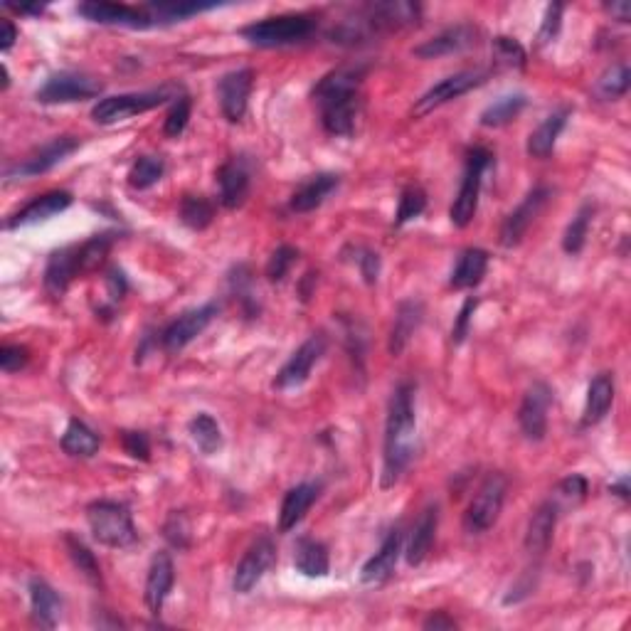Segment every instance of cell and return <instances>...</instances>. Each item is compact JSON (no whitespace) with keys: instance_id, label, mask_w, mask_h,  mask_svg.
<instances>
[{"instance_id":"29","label":"cell","mask_w":631,"mask_h":631,"mask_svg":"<svg viewBox=\"0 0 631 631\" xmlns=\"http://www.w3.org/2000/svg\"><path fill=\"white\" fill-rule=\"evenodd\" d=\"M28 592L35 624H40V627L45 629H55L62 617V599L57 597V592L52 590L42 577H33V580H30Z\"/></svg>"},{"instance_id":"23","label":"cell","mask_w":631,"mask_h":631,"mask_svg":"<svg viewBox=\"0 0 631 631\" xmlns=\"http://www.w3.org/2000/svg\"><path fill=\"white\" fill-rule=\"evenodd\" d=\"M400 553H402V530L392 528L390 535L383 540V545H380L378 553H375L373 558L363 565V570H360V580H363L365 585H380V582H385L387 577H392V572H395Z\"/></svg>"},{"instance_id":"44","label":"cell","mask_w":631,"mask_h":631,"mask_svg":"<svg viewBox=\"0 0 631 631\" xmlns=\"http://www.w3.org/2000/svg\"><path fill=\"white\" fill-rule=\"evenodd\" d=\"M493 60L498 62L501 67H508V70H526L528 65V55L523 50V45L513 37H493Z\"/></svg>"},{"instance_id":"49","label":"cell","mask_w":631,"mask_h":631,"mask_svg":"<svg viewBox=\"0 0 631 631\" xmlns=\"http://www.w3.org/2000/svg\"><path fill=\"white\" fill-rule=\"evenodd\" d=\"M163 535H166V540L173 545V548H178V550L188 548L190 545V523H188V518H185V513L173 511L171 516H168L166 526H163Z\"/></svg>"},{"instance_id":"25","label":"cell","mask_w":631,"mask_h":631,"mask_svg":"<svg viewBox=\"0 0 631 631\" xmlns=\"http://www.w3.org/2000/svg\"><path fill=\"white\" fill-rule=\"evenodd\" d=\"M338 185H341V176H336V173H318V176H311L294 190L289 208L294 212H311L321 208V205L336 193Z\"/></svg>"},{"instance_id":"51","label":"cell","mask_w":631,"mask_h":631,"mask_svg":"<svg viewBox=\"0 0 631 631\" xmlns=\"http://www.w3.org/2000/svg\"><path fill=\"white\" fill-rule=\"evenodd\" d=\"M562 5L560 3H550L548 10H545V18L543 25H540V33H538V45L545 47L555 40L560 33V25H562Z\"/></svg>"},{"instance_id":"58","label":"cell","mask_w":631,"mask_h":631,"mask_svg":"<svg viewBox=\"0 0 631 631\" xmlns=\"http://www.w3.org/2000/svg\"><path fill=\"white\" fill-rule=\"evenodd\" d=\"M604 10L612 15V20H619V23H629L631 20V5L627 0H612V3L604 5Z\"/></svg>"},{"instance_id":"24","label":"cell","mask_w":631,"mask_h":631,"mask_svg":"<svg viewBox=\"0 0 631 631\" xmlns=\"http://www.w3.org/2000/svg\"><path fill=\"white\" fill-rule=\"evenodd\" d=\"M321 496V484L316 481H306V484L294 486L281 501V511H279V530L281 533H289L299 526L306 518V513L311 511V506L318 501Z\"/></svg>"},{"instance_id":"53","label":"cell","mask_w":631,"mask_h":631,"mask_svg":"<svg viewBox=\"0 0 631 631\" xmlns=\"http://www.w3.org/2000/svg\"><path fill=\"white\" fill-rule=\"evenodd\" d=\"M476 306H479V299H466L464 306H461L459 316H456L454 321V328H452V341L459 346V343L466 341V336H469V326H471V318H474V311Z\"/></svg>"},{"instance_id":"61","label":"cell","mask_w":631,"mask_h":631,"mask_svg":"<svg viewBox=\"0 0 631 631\" xmlns=\"http://www.w3.org/2000/svg\"><path fill=\"white\" fill-rule=\"evenodd\" d=\"M5 8L8 10H13V13H18V15H40L42 10V5H5Z\"/></svg>"},{"instance_id":"57","label":"cell","mask_w":631,"mask_h":631,"mask_svg":"<svg viewBox=\"0 0 631 631\" xmlns=\"http://www.w3.org/2000/svg\"><path fill=\"white\" fill-rule=\"evenodd\" d=\"M422 627L424 629H429V631H449V629H456V622L452 617H449L447 612H434V614H429L427 619H424L422 622Z\"/></svg>"},{"instance_id":"3","label":"cell","mask_w":631,"mask_h":631,"mask_svg":"<svg viewBox=\"0 0 631 631\" xmlns=\"http://www.w3.org/2000/svg\"><path fill=\"white\" fill-rule=\"evenodd\" d=\"M87 523L97 543L106 548H131L139 540L134 518L124 503L94 501L87 506Z\"/></svg>"},{"instance_id":"26","label":"cell","mask_w":631,"mask_h":631,"mask_svg":"<svg viewBox=\"0 0 631 631\" xmlns=\"http://www.w3.org/2000/svg\"><path fill=\"white\" fill-rule=\"evenodd\" d=\"M217 185H220L222 208H242L249 195V171L245 168V163L237 161V158L222 163L220 171H217Z\"/></svg>"},{"instance_id":"2","label":"cell","mask_w":631,"mask_h":631,"mask_svg":"<svg viewBox=\"0 0 631 631\" xmlns=\"http://www.w3.org/2000/svg\"><path fill=\"white\" fill-rule=\"evenodd\" d=\"M417 417H415V387L400 383L390 397L385 424V456H383V489L400 481L415 456Z\"/></svg>"},{"instance_id":"13","label":"cell","mask_w":631,"mask_h":631,"mask_svg":"<svg viewBox=\"0 0 631 631\" xmlns=\"http://www.w3.org/2000/svg\"><path fill=\"white\" fill-rule=\"evenodd\" d=\"M360 10H363L365 18H368L375 35L410 28V25H415L422 15V5L410 3V0H383V3L363 5Z\"/></svg>"},{"instance_id":"27","label":"cell","mask_w":631,"mask_h":631,"mask_svg":"<svg viewBox=\"0 0 631 631\" xmlns=\"http://www.w3.org/2000/svg\"><path fill=\"white\" fill-rule=\"evenodd\" d=\"M558 513L560 503L558 501H545L535 508L533 518H530L528 530H526V550L528 553L543 555L550 548L555 535V526H558Z\"/></svg>"},{"instance_id":"1","label":"cell","mask_w":631,"mask_h":631,"mask_svg":"<svg viewBox=\"0 0 631 631\" xmlns=\"http://www.w3.org/2000/svg\"><path fill=\"white\" fill-rule=\"evenodd\" d=\"M363 65H343L328 72L314 87V102L321 111L323 129L331 136H353L360 116V84Z\"/></svg>"},{"instance_id":"54","label":"cell","mask_w":631,"mask_h":631,"mask_svg":"<svg viewBox=\"0 0 631 631\" xmlns=\"http://www.w3.org/2000/svg\"><path fill=\"white\" fill-rule=\"evenodd\" d=\"M121 442H124L126 454L134 456V459H151V442L143 432H121Z\"/></svg>"},{"instance_id":"5","label":"cell","mask_w":631,"mask_h":631,"mask_svg":"<svg viewBox=\"0 0 631 631\" xmlns=\"http://www.w3.org/2000/svg\"><path fill=\"white\" fill-rule=\"evenodd\" d=\"M491 151L476 146L466 153V168L464 178H461L459 195H456L449 217H452V225L464 230L474 220L476 208H479V195H481V183H484V173L491 168Z\"/></svg>"},{"instance_id":"30","label":"cell","mask_w":631,"mask_h":631,"mask_svg":"<svg viewBox=\"0 0 631 631\" xmlns=\"http://www.w3.org/2000/svg\"><path fill=\"white\" fill-rule=\"evenodd\" d=\"M437 526H439V508L437 506H429L424 508V513L420 516V521L415 523L410 535V543H407V565L417 567L427 560L429 550L434 545V535H437Z\"/></svg>"},{"instance_id":"37","label":"cell","mask_w":631,"mask_h":631,"mask_svg":"<svg viewBox=\"0 0 631 631\" xmlns=\"http://www.w3.org/2000/svg\"><path fill=\"white\" fill-rule=\"evenodd\" d=\"M190 439L195 442V447L203 454H217L222 449V429L220 424L215 422V417L208 415V412H200L195 415L188 424Z\"/></svg>"},{"instance_id":"20","label":"cell","mask_w":631,"mask_h":631,"mask_svg":"<svg viewBox=\"0 0 631 631\" xmlns=\"http://www.w3.org/2000/svg\"><path fill=\"white\" fill-rule=\"evenodd\" d=\"M173 582H176V567H173V558L168 553H158L156 558L151 560V567H148L146 592H143L146 607L151 609V614H156V617L161 614L168 595H171Z\"/></svg>"},{"instance_id":"8","label":"cell","mask_w":631,"mask_h":631,"mask_svg":"<svg viewBox=\"0 0 631 631\" xmlns=\"http://www.w3.org/2000/svg\"><path fill=\"white\" fill-rule=\"evenodd\" d=\"M104 84L97 77L84 72H55L45 79L40 89H37V102L40 104H72L84 102V99L99 97Z\"/></svg>"},{"instance_id":"47","label":"cell","mask_w":631,"mask_h":631,"mask_svg":"<svg viewBox=\"0 0 631 631\" xmlns=\"http://www.w3.org/2000/svg\"><path fill=\"white\" fill-rule=\"evenodd\" d=\"M296 259H299V249L291 247V245H281L272 252V257H269L267 262V279L274 281V284H279V281H284L286 274L291 272V267L296 264Z\"/></svg>"},{"instance_id":"35","label":"cell","mask_w":631,"mask_h":631,"mask_svg":"<svg viewBox=\"0 0 631 631\" xmlns=\"http://www.w3.org/2000/svg\"><path fill=\"white\" fill-rule=\"evenodd\" d=\"M148 13V18L153 20V25H166V23H180V20L190 18V15H198L203 10L215 8V3H188V0H158V3L143 5Z\"/></svg>"},{"instance_id":"45","label":"cell","mask_w":631,"mask_h":631,"mask_svg":"<svg viewBox=\"0 0 631 631\" xmlns=\"http://www.w3.org/2000/svg\"><path fill=\"white\" fill-rule=\"evenodd\" d=\"M424 208H427V193L420 188V185H407L400 193V205H397V215H395V225L402 227L407 222L417 220L422 215Z\"/></svg>"},{"instance_id":"12","label":"cell","mask_w":631,"mask_h":631,"mask_svg":"<svg viewBox=\"0 0 631 631\" xmlns=\"http://www.w3.org/2000/svg\"><path fill=\"white\" fill-rule=\"evenodd\" d=\"M77 13L84 20H92L99 25H119V28L146 30L156 28L153 20L148 18L146 8H134L124 3H102V0H89V3L77 5Z\"/></svg>"},{"instance_id":"36","label":"cell","mask_w":631,"mask_h":631,"mask_svg":"<svg viewBox=\"0 0 631 631\" xmlns=\"http://www.w3.org/2000/svg\"><path fill=\"white\" fill-rule=\"evenodd\" d=\"M62 449L65 454L89 459L99 452V437L92 427H87L82 420H70L65 434H62Z\"/></svg>"},{"instance_id":"40","label":"cell","mask_w":631,"mask_h":631,"mask_svg":"<svg viewBox=\"0 0 631 631\" xmlns=\"http://www.w3.org/2000/svg\"><path fill=\"white\" fill-rule=\"evenodd\" d=\"M65 548H67V553H70L74 567H77V570L82 572V575L87 577L94 587H102V570H99V562L97 558H94L92 550H89L87 545H84L82 540L72 533L65 535Z\"/></svg>"},{"instance_id":"48","label":"cell","mask_w":631,"mask_h":631,"mask_svg":"<svg viewBox=\"0 0 631 631\" xmlns=\"http://www.w3.org/2000/svg\"><path fill=\"white\" fill-rule=\"evenodd\" d=\"M190 109H193V104H190L188 97L176 99V104L168 111L166 124H163V134H166L168 139H178V136L183 134L185 126H188L190 121Z\"/></svg>"},{"instance_id":"28","label":"cell","mask_w":631,"mask_h":631,"mask_svg":"<svg viewBox=\"0 0 631 631\" xmlns=\"http://www.w3.org/2000/svg\"><path fill=\"white\" fill-rule=\"evenodd\" d=\"M422 318H424V306L420 304V301H415V299L400 301V306H397V311H395V321H392L390 343H387L390 355H395L397 358V355H402V351L410 346L412 336H415L417 328L422 326Z\"/></svg>"},{"instance_id":"59","label":"cell","mask_w":631,"mask_h":631,"mask_svg":"<svg viewBox=\"0 0 631 631\" xmlns=\"http://www.w3.org/2000/svg\"><path fill=\"white\" fill-rule=\"evenodd\" d=\"M18 40V28L13 25V20H3V37H0V50L8 52L10 47Z\"/></svg>"},{"instance_id":"11","label":"cell","mask_w":631,"mask_h":631,"mask_svg":"<svg viewBox=\"0 0 631 631\" xmlns=\"http://www.w3.org/2000/svg\"><path fill=\"white\" fill-rule=\"evenodd\" d=\"M217 311H220V306H217L215 301H210V304H203V306H198V309H190V311H185V314H180L176 321H173L171 326L161 333L163 348H166L168 353L183 351L188 343H193L195 338H198L200 333H203L205 328L215 321Z\"/></svg>"},{"instance_id":"6","label":"cell","mask_w":631,"mask_h":631,"mask_svg":"<svg viewBox=\"0 0 631 631\" xmlns=\"http://www.w3.org/2000/svg\"><path fill=\"white\" fill-rule=\"evenodd\" d=\"M506 491L508 481L503 474H489L484 479V484L479 486L476 496L471 498L469 508L464 513V528L466 533L481 535L486 530L496 526L498 516L503 511V503H506Z\"/></svg>"},{"instance_id":"10","label":"cell","mask_w":631,"mask_h":631,"mask_svg":"<svg viewBox=\"0 0 631 631\" xmlns=\"http://www.w3.org/2000/svg\"><path fill=\"white\" fill-rule=\"evenodd\" d=\"M328 348V338L323 333H314L309 341H304L299 346V351L291 355L284 363V368L279 370L277 380H274V387L277 390H294V387H301L306 380L311 378L314 368L318 365V360L323 358Z\"/></svg>"},{"instance_id":"56","label":"cell","mask_w":631,"mask_h":631,"mask_svg":"<svg viewBox=\"0 0 631 631\" xmlns=\"http://www.w3.org/2000/svg\"><path fill=\"white\" fill-rule=\"evenodd\" d=\"M106 289H109L111 304H119V301L124 299L129 284H126V277H124V272H121V269H111L109 277H106Z\"/></svg>"},{"instance_id":"19","label":"cell","mask_w":631,"mask_h":631,"mask_svg":"<svg viewBox=\"0 0 631 631\" xmlns=\"http://www.w3.org/2000/svg\"><path fill=\"white\" fill-rule=\"evenodd\" d=\"M479 28L471 23H459L454 28L442 30L439 35L429 37L427 42L415 47V57L420 60H439V57H449V55H459V52L469 50L479 42Z\"/></svg>"},{"instance_id":"16","label":"cell","mask_w":631,"mask_h":631,"mask_svg":"<svg viewBox=\"0 0 631 631\" xmlns=\"http://www.w3.org/2000/svg\"><path fill=\"white\" fill-rule=\"evenodd\" d=\"M254 87V72L249 67L227 72L217 84V99H220V111L230 124L245 119L249 94Z\"/></svg>"},{"instance_id":"9","label":"cell","mask_w":631,"mask_h":631,"mask_svg":"<svg viewBox=\"0 0 631 631\" xmlns=\"http://www.w3.org/2000/svg\"><path fill=\"white\" fill-rule=\"evenodd\" d=\"M486 79H489V72L486 70L456 72V74H452V77H447V79H442L439 84H434L429 92H424L422 97L417 99V104L412 106V116L422 119V116L432 114V111L439 109V106L449 104L452 99L464 97V94L471 92V89L481 87Z\"/></svg>"},{"instance_id":"4","label":"cell","mask_w":631,"mask_h":631,"mask_svg":"<svg viewBox=\"0 0 631 631\" xmlns=\"http://www.w3.org/2000/svg\"><path fill=\"white\" fill-rule=\"evenodd\" d=\"M316 20L311 15H279L245 25L240 35L254 47H286L304 42L314 35Z\"/></svg>"},{"instance_id":"52","label":"cell","mask_w":631,"mask_h":631,"mask_svg":"<svg viewBox=\"0 0 631 631\" xmlns=\"http://www.w3.org/2000/svg\"><path fill=\"white\" fill-rule=\"evenodd\" d=\"M28 360L30 351L25 346H3V351H0V368H3L5 375L23 370Z\"/></svg>"},{"instance_id":"7","label":"cell","mask_w":631,"mask_h":631,"mask_svg":"<svg viewBox=\"0 0 631 631\" xmlns=\"http://www.w3.org/2000/svg\"><path fill=\"white\" fill-rule=\"evenodd\" d=\"M173 97L171 87L153 89V92H129V94H116V97L99 99L92 109V119L97 124H119V121L131 119V116L146 114V111L156 109V106L166 104Z\"/></svg>"},{"instance_id":"42","label":"cell","mask_w":631,"mask_h":631,"mask_svg":"<svg viewBox=\"0 0 631 631\" xmlns=\"http://www.w3.org/2000/svg\"><path fill=\"white\" fill-rule=\"evenodd\" d=\"M166 173V163L161 156H141L139 161L131 166L129 171V183L136 190H148L158 183Z\"/></svg>"},{"instance_id":"17","label":"cell","mask_w":631,"mask_h":631,"mask_svg":"<svg viewBox=\"0 0 631 631\" xmlns=\"http://www.w3.org/2000/svg\"><path fill=\"white\" fill-rule=\"evenodd\" d=\"M550 188L548 185H538V188H533L530 193L523 198V203L518 205L516 210L511 212V215L503 220L501 225V245L503 247H516L521 245V240L526 237L528 227L533 225L535 217L540 215V210L545 208V203L550 200Z\"/></svg>"},{"instance_id":"14","label":"cell","mask_w":631,"mask_h":631,"mask_svg":"<svg viewBox=\"0 0 631 631\" xmlns=\"http://www.w3.org/2000/svg\"><path fill=\"white\" fill-rule=\"evenodd\" d=\"M277 560V548H274V540L262 535V538L254 540L247 548V553L242 555L240 565L235 570V592L247 595L254 587L259 585L264 575L269 572V567Z\"/></svg>"},{"instance_id":"38","label":"cell","mask_w":631,"mask_h":631,"mask_svg":"<svg viewBox=\"0 0 631 631\" xmlns=\"http://www.w3.org/2000/svg\"><path fill=\"white\" fill-rule=\"evenodd\" d=\"M526 104V94H506V97L496 99L491 106H486L484 114H481V126L496 129V126L511 124V121L518 119V114L526 109Z\"/></svg>"},{"instance_id":"22","label":"cell","mask_w":631,"mask_h":631,"mask_svg":"<svg viewBox=\"0 0 631 631\" xmlns=\"http://www.w3.org/2000/svg\"><path fill=\"white\" fill-rule=\"evenodd\" d=\"M72 205V195L67 190H52V193L40 195V198L30 200L25 208H20L5 222L8 230H15V227H25V225H35V222L50 220V217L60 215Z\"/></svg>"},{"instance_id":"39","label":"cell","mask_w":631,"mask_h":631,"mask_svg":"<svg viewBox=\"0 0 631 631\" xmlns=\"http://www.w3.org/2000/svg\"><path fill=\"white\" fill-rule=\"evenodd\" d=\"M178 215L185 227L200 232L205 230V227H210L212 220H215V205H212V200L205 198V195H185V198L180 200Z\"/></svg>"},{"instance_id":"46","label":"cell","mask_w":631,"mask_h":631,"mask_svg":"<svg viewBox=\"0 0 631 631\" xmlns=\"http://www.w3.org/2000/svg\"><path fill=\"white\" fill-rule=\"evenodd\" d=\"M629 82H631L629 67L619 62V65H612L607 72L602 74V77H599L597 89L604 99H619L629 92Z\"/></svg>"},{"instance_id":"31","label":"cell","mask_w":631,"mask_h":631,"mask_svg":"<svg viewBox=\"0 0 631 631\" xmlns=\"http://www.w3.org/2000/svg\"><path fill=\"white\" fill-rule=\"evenodd\" d=\"M614 402V375L612 373H599L592 378L590 387H587V402H585V415H582V427H595L607 417L609 407Z\"/></svg>"},{"instance_id":"15","label":"cell","mask_w":631,"mask_h":631,"mask_svg":"<svg viewBox=\"0 0 631 631\" xmlns=\"http://www.w3.org/2000/svg\"><path fill=\"white\" fill-rule=\"evenodd\" d=\"M553 405V390L548 383H533L518 410V424L530 442H543L548 434V412Z\"/></svg>"},{"instance_id":"33","label":"cell","mask_w":631,"mask_h":631,"mask_svg":"<svg viewBox=\"0 0 631 631\" xmlns=\"http://www.w3.org/2000/svg\"><path fill=\"white\" fill-rule=\"evenodd\" d=\"M567 116H570V109H560V111H553V114L548 116V119L543 121V124L538 126V129L533 131V134L528 136V153L533 158H548L550 153H553L555 143H558L562 129H565L567 124Z\"/></svg>"},{"instance_id":"43","label":"cell","mask_w":631,"mask_h":631,"mask_svg":"<svg viewBox=\"0 0 631 631\" xmlns=\"http://www.w3.org/2000/svg\"><path fill=\"white\" fill-rule=\"evenodd\" d=\"M111 245H114V237H111V235H94L92 240H87V242H82V245H77L79 269H82V274L94 272V269L102 267L104 259L109 257Z\"/></svg>"},{"instance_id":"18","label":"cell","mask_w":631,"mask_h":631,"mask_svg":"<svg viewBox=\"0 0 631 631\" xmlns=\"http://www.w3.org/2000/svg\"><path fill=\"white\" fill-rule=\"evenodd\" d=\"M79 148V141L74 139V136H57V139H52L50 143H45V146L40 148V151H35L33 156L25 158L23 163H18V166L8 168L5 171V178L13 180V178H33V176H42V173L52 171V168L57 166V163L65 161L67 156H72L74 151Z\"/></svg>"},{"instance_id":"60","label":"cell","mask_w":631,"mask_h":631,"mask_svg":"<svg viewBox=\"0 0 631 631\" xmlns=\"http://www.w3.org/2000/svg\"><path fill=\"white\" fill-rule=\"evenodd\" d=\"M609 491L617 493L619 498H624V501H627L629 493H631V491H629V476H622V479H619V481H614V484L609 486Z\"/></svg>"},{"instance_id":"34","label":"cell","mask_w":631,"mask_h":631,"mask_svg":"<svg viewBox=\"0 0 631 631\" xmlns=\"http://www.w3.org/2000/svg\"><path fill=\"white\" fill-rule=\"evenodd\" d=\"M294 565L301 575L306 577H326L331 560H328L326 545L318 543L314 538H301L296 543Z\"/></svg>"},{"instance_id":"32","label":"cell","mask_w":631,"mask_h":631,"mask_svg":"<svg viewBox=\"0 0 631 631\" xmlns=\"http://www.w3.org/2000/svg\"><path fill=\"white\" fill-rule=\"evenodd\" d=\"M486 269H489V254L479 247L466 249V252H461L459 262H456L449 284L459 291L474 289L486 277Z\"/></svg>"},{"instance_id":"41","label":"cell","mask_w":631,"mask_h":631,"mask_svg":"<svg viewBox=\"0 0 631 631\" xmlns=\"http://www.w3.org/2000/svg\"><path fill=\"white\" fill-rule=\"evenodd\" d=\"M592 215H595V208H592L590 203H585L580 210H577V215L572 217V222L565 230V237H562V249H565L567 254L582 252V247H585V242H587V235H590Z\"/></svg>"},{"instance_id":"55","label":"cell","mask_w":631,"mask_h":631,"mask_svg":"<svg viewBox=\"0 0 631 631\" xmlns=\"http://www.w3.org/2000/svg\"><path fill=\"white\" fill-rule=\"evenodd\" d=\"M358 267L363 279L368 284H375L380 274V257L373 252V249H358Z\"/></svg>"},{"instance_id":"21","label":"cell","mask_w":631,"mask_h":631,"mask_svg":"<svg viewBox=\"0 0 631 631\" xmlns=\"http://www.w3.org/2000/svg\"><path fill=\"white\" fill-rule=\"evenodd\" d=\"M82 269H79V252L77 245L74 247H65V249H57V252L50 254L47 259V267H45V289L52 299H60L70 284L74 281V277H79Z\"/></svg>"},{"instance_id":"50","label":"cell","mask_w":631,"mask_h":631,"mask_svg":"<svg viewBox=\"0 0 631 631\" xmlns=\"http://www.w3.org/2000/svg\"><path fill=\"white\" fill-rule=\"evenodd\" d=\"M587 493H590V484H587L585 476H580V474L567 476V479H562L558 486V496L562 498V501L572 503V506L585 501Z\"/></svg>"}]
</instances>
